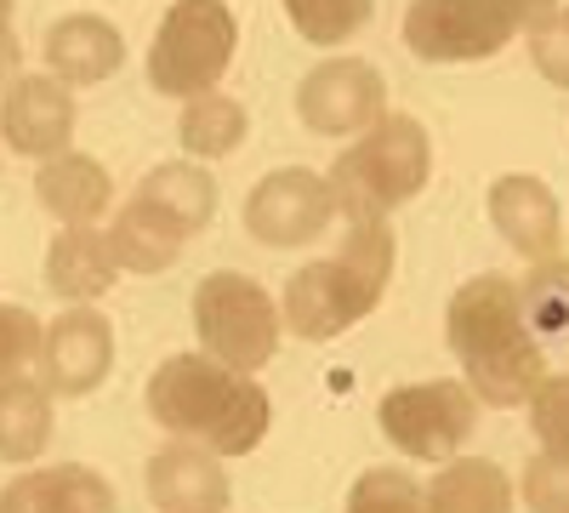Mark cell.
<instances>
[{"label": "cell", "instance_id": "cell-1", "mask_svg": "<svg viewBox=\"0 0 569 513\" xmlns=\"http://www.w3.org/2000/svg\"><path fill=\"white\" fill-rule=\"evenodd\" d=\"M450 348L467 371V388L479 405H525L547 377V354L530 337V303L518 279L479 274L450 297Z\"/></svg>", "mask_w": 569, "mask_h": 513}, {"label": "cell", "instance_id": "cell-2", "mask_svg": "<svg viewBox=\"0 0 569 513\" xmlns=\"http://www.w3.org/2000/svg\"><path fill=\"white\" fill-rule=\"evenodd\" d=\"M393 279V228L388 217H348V235L337 257H319L291 274L279 303V325L302 343H330L388 297Z\"/></svg>", "mask_w": 569, "mask_h": 513}, {"label": "cell", "instance_id": "cell-3", "mask_svg": "<svg viewBox=\"0 0 569 513\" xmlns=\"http://www.w3.org/2000/svg\"><path fill=\"white\" fill-rule=\"evenodd\" d=\"M427 177H433V137L416 115H382L370 120L353 149L337 155V166L325 171V189L337 217H393L399 206H410Z\"/></svg>", "mask_w": 569, "mask_h": 513}, {"label": "cell", "instance_id": "cell-4", "mask_svg": "<svg viewBox=\"0 0 569 513\" xmlns=\"http://www.w3.org/2000/svg\"><path fill=\"white\" fill-rule=\"evenodd\" d=\"M552 12L558 0H416L405 12V46L421 63H485Z\"/></svg>", "mask_w": 569, "mask_h": 513}, {"label": "cell", "instance_id": "cell-5", "mask_svg": "<svg viewBox=\"0 0 569 513\" xmlns=\"http://www.w3.org/2000/svg\"><path fill=\"white\" fill-rule=\"evenodd\" d=\"M233 46H240V23H233L228 0H171L149 46V80L166 98L217 91L233 63Z\"/></svg>", "mask_w": 569, "mask_h": 513}, {"label": "cell", "instance_id": "cell-6", "mask_svg": "<svg viewBox=\"0 0 569 513\" xmlns=\"http://www.w3.org/2000/svg\"><path fill=\"white\" fill-rule=\"evenodd\" d=\"M279 308L251 274H206L194 292V337L200 354L222 359L228 371H262L279 348Z\"/></svg>", "mask_w": 569, "mask_h": 513}, {"label": "cell", "instance_id": "cell-7", "mask_svg": "<svg viewBox=\"0 0 569 513\" xmlns=\"http://www.w3.org/2000/svg\"><path fill=\"white\" fill-rule=\"evenodd\" d=\"M376 423H382V440L399 456L445 462L479 428V399H472L467 383H410V388L382 394Z\"/></svg>", "mask_w": 569, "mask_h": 513}, {"label": "cell", "instance_id": "cell-8", "mask_svg": "<svg viewBox=\"0 0 569 513\" xmlns=\"http://www.w3.org/2000/svg\"><path fill=\"white\" fill-rule=\"evenodd\" d=\"M114 365V325L91 308L69 303L52 325H40V354H34V377L52 388L58 399L98 394Z\"/></svg>", "mask_w": 569, "mask_h": 513}, {"label": "cell", "instance_id": "cell-9", "mask_svg": "<svg viewBox=\"0 0 569 513\" xmlns=\"http://www.w3.org/2000/svg\"><path fill=\"white\" fill-rule=\"evenodd\" d=\"M330 223H337V206H330L325 177L308 171V166H279V171H268L257 189L246 195L251 240H262L273 251H291V246L319 240Z\"/></svg>", "mask_w": 569, "mask_h": 513}, {"label": "cell", "instance_id": "cell-10", "mask_svg": "<svg viewBox=\"0 0 569 513\" xmlns=\"http://www.w3.org/2000/svg\"><path fill=\"white\" fill-rule=\"evenodd\" d=\"M388 115V86L365 58H325L297 86V120L319 137H359Z\"/></svg>", "mask_w": 569, "mask_h": 513}, {"label": "cell", "instance_id": "cell-11", "mask_svg": "<svg viewBox=\"0 0 569 513\" xmlns=\"http://www.w3.org/2000/svg\"><path fill=\"white\" fill-rule=\"evenodd\" d=\"M233 383H240V371H228L211 354H171L149 377V416L166 434L206 440L217 428V416H222Z\"/></svg>", "mask_w": 569, "mask_h": 513}, {"label": "cell", "instance_id": "cell-12", "mask_svg": "<svg viewBox=\"0 0 569 513\" xmlns=\"http://www.w3.org/2000/svg\"><path fill=\"white\" fill-rule=\"evenodd\" d=\"M74 86L58 75H12L0 98V137L23 160H52L74 144Z\"/></svg>", "mask_w": 569, "mask_h": 513}, {"label": "cell", "instance_id": "cell-13", "mask_svg": "<svg viewBox=\"0 0 569 513\" xmlns=\"http://www.w3.org/2000/svg\"><path fill=\"white\" fill-rule=\"evenodd\" d=\"M149 502L160 513H222L228 507V474L222 456L206 440L171 434L149 456Z\"/></svg>", "mask_w": 569, "mask_h": 513}, {"label": "cell", "instance_id": "cell-14", "mask_svg": "<svg viewBox=\"0 0 569 513\" xmlns=\"http://www.w3.org/2000/svg\"><path fill=\"white\" fill-rule=\"evenodd\" d=\"M490 223L501 228V240L518 257H530V263H552L558 246H563L558 195L547 189L541 177H530V171H512V177L490 182Z\"/></svg>", "mask_w": 569, "mask_h": 513}, {"label": "cell", "instance_id": "cell-15", "mask_svg": "<svg viewBox=\"0 0 569 513\" xmlns=\"http://www.w3.org/2000/svg\"><path fill=\"white\" fill-rule=\"evenodd\" d=\"M120 63H126V40L98 12H74L46 29V75H58L63 86H98Z\"/></svg>", "mask_w": 569, "mask_h": 513}, {"label": "cell", "instance_id": "cell-16", "mask_svg": "<svg viewBox=\"0 0 569 513\" xmlns=\"http://www.w3.org/2000/svg\"><path fill=\"white\" fill-rule=\"evenodd\" d=\"M114 485L103 474L58 462V468H29L0 485V513H109Z\"/></svg>", "mask_w": 569, "mask_h": 513}, {"label": "cell", "instance_id": "cell-17", "mask_svg": "<svg viewBox=\"0 0 569 513\" xmlns=\"http://www.w3.org/2000/svg\"><path fill=\"white\" fill-rule=\"evenodd\" d=\"M34 195H40V206L52 211L58 223H98L114 206V177L103 171V160L63 149L52 160H40Z\"/></svg>", "mask_w": 569, "mask_h": 513}, {"label": "cell", "instance_id": "cell-18", "mask_svg": "<svg viewBox=\"0 0 569 513\" xmlns=\"http://www.w3.org/2000/svg\"><path fill=\"white\" fill-rule=\"evenodd\" d=\"M114 257L109 240L91 223H63V235L46 251V286H52L63 303H98L103 292H114Z\"/></svg>", "mask_w": 569, "mask_h": 513}, {"label": "cell", "instance_id": "cell-19", "mask_svg": "<svg viewBox=\"0 0 569 513\" xmlns=\"http://www.w3.org/2000/svg\"><path fill=\"white\" fill-rule=\"evenodd\" d=\"M103 240H109L114 268H126V274H166V268L182 257V246H188L182 228H177L171 217H160L154 206H142L137 195L109 217Z\"/></svg>", "mask_w": 569, "mask_h": 513}, {"label": "cell", "instance_id": "cell-20", "mask_svg": "<svg viewBox=\"0 0 569 513\" xmlns=\"http://www.w3.org/2000/svg\"><path fill=\"white\" fill-rule=\"evenodd\" d=\"M52 388L40 377H0V462H34L46 445H52Z\"/></svg>", "mask_w": 569, "mask_h": 513}, {"label": "cell", "instance_id": "cell-21", "mask_svg": "<svg viewBox=\"0 0 569 513\" xmlns=\"http://www.w3.org/2000/svg\"><path fill=\"white\" fill-rule=\"evenodd\" d=\"M137 200L154 206L160 217H171L182 235H200V228L217 217V182L206 177V166L177 160V166H154L137 182Z\"/></svg>", "mask_w": 569, "mask_h": 513}, {"label": "cell", "instance_id": "cell-22", "mask_svg": "<svg viewBox=\"0 0 569 513\" xmlns=\"http://www.w3.org/2000/svg\"><path fill=\"white\" fill-rule=\"evenodd\" d=\"M421 507H433V513H507L512 480L485 456H456L439 468V480L421 491Z\"/></svg>", "mask_w": 569, "mask_h": 513}, {"label": "cell", "instance_id": "cell-23", "mask_svg": "<svg viewBox=\"0 0 569 513\" xmlns=\"http://www.w3.org/2000/svg\"><path fill=\"white\" fill-rule=\"evenodd\" d=\"M182 120H177V144L194 160H228L233 149L246 144L251 115L246 103H233L228 91H200V98H182Z\"/></svg>", "mask_w": 569, "mask_h": 513}, {"label": "cell", "instance_id": "cell-24", "mask_svg": "<svg viewBox=\"0 0 569 513\" xmlns=\"http://www.w3.org/2000/svg\"><path fill=\"white\" fill-rule=\"evenodd\" d=\"M268 423H273V405H268V394L257 383V371H240V383H233V394H228V405L217 416V428L206 434V445L217 456H246V451L262 445Z\"/></svg>", "mask_w": 569, "mask_h": 513}, {"label": "cell", "instance_id": "cell-25", "mask_svg": "<svg viewBox=\"0 0 569 513\" xmlns=\"http://www.w3.org/2000/svg\"><path fill=\"white\" fill-rule=\"evenodd\" d=\"M376 12V0H284V18L308 46H348Z\"/></svg>", "mask_w": 569, "mask_h": 513}, {"label": "cell", "instance_id": "cell-26", "mask_svg": "<svg viewBox=\"0 0 569 513\" xmlns=\"http://www.w3.org/2000/svg\"><path fill=\"white\" fill-rule=\"evenodd\" d=\"M416 507H421V485L399 468H370L348 496V513H416Z\"/></svg>", "mask_w": 569, "mask_h": 513}, {"label": "cell", "instance_id": "cell-27", "mask_svg": "<svg viewBox=\"0 0 569 513\" xmlns=\"http://www.w3.org/2000/svg\"><path fill=\"white\" fill-rule=\"evenodd\" d=\"M34 354H40V319L18 303H0V377L34 365Z\"/></svg>", "mask_w": 569, "mask_h": 513}, {"label": "cell", "instance_id": "cell-28", "mask_svg": "<svg viewBox=\"0 0 569 513\" xmlns=\"http://www.w3.org/2000/svg\"><path fill=\"white\" fill-rule=\"evenodd\" d=\"M530 405V423L541 434L547 451H563V405H569V383L558 377V371H547V377L536 383V394L525 399Z\"/></svg>", "mask_w": 569, "mask_h": 513}, {"label": "cell", "instance_id": "cell-29", "mask_svg": "<svg viewBox=\"0 0 569 513\" xmlns=\"http://www.w3.org/2000/svg\"><path fill=\"white\" fill-rule=\"evenodd\" d=\"M525 496H530V507H541V513H558V507H563V451H541V456H530Z\"/></svg>", "mask_w": 569, "mask_h": 513}, {"label": "cell", "instance_id": "cell-30", "mask_svg": "<svg viewBox=\"0 0 569 513\" xmlns=\"http://www.w3.org/2000/svg\"><path fill=\"white\" fill-rule=\"evenodd\" d=\"M12 75H18V40H12V29H0V86Z\"/></svg>", "mask_w": 569, "mask_h": 513}, {"label": "cell", "instance_id": "cell-31", "mask_svg": "<svg viewBox=\"0 0 569 513\" xmlns=\"http://www.w3.org/2000/svg\"><path fill=\"white\" fill-rule=\"evenodd\" d=\"M0 29H12V0H0Z\"/></svg>", "mask_w": 569, "mask_h": 513}]
</instances>
